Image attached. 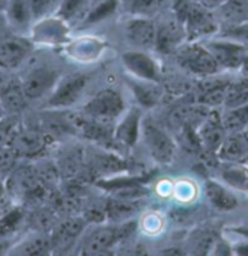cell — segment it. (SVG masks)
I'll return each mask as SVG.
<instances>
[{
	"mask_svg": "<svg viewBox=\"0 0 248 256\" xmlns=\"http://www.w3.org/2000/svg\"><path fill=\"white\" fill-rule=\"evenodd\" d=\"M8 30H9V26H8V22H6L5 12H0V34L8 32Z\"/></svg>",
	"mask_w": 248,
	"mask_h": 256,
	"instance_id": "obj_39",
	"label": "cell"
},
{
	"mask_svg": "<svg viewBox=\"0 0 248 256\" xmlns=\"http://www.w3.org/2000/svg\"><path fill=\"white\" fill-rule=\"evenodd\" d=\"M141 135L144 145L154 161L161 165H168L173 162L177 149L176 142L157 123H154L151 119H144L141 124Z\"/></svg>",
	"mask_w": 248,
	"mask_h": 256,
	"instance_id": "obj_3",
	"label": "cell"
},
{
	"mask_svg": "<svg viewBox=\"0 0 248 256\" xmlns=\"http://www.w3.org/2000/svg\"><path fill=\"white\" fill-rule=\"evenodd\" d=\"M244 104H248V80L245 77L234 82H229L223 102V106L226 108H238Z\"/></svg>",
	"mask_w": 248,
	"mask_h": 256,
	"instance_id": "obj_32",
	"label": "cell"
},
{
	"mask_svg": "<svg viewBox=\"0 0 248 256\" xmlns=\"http://www.w3.org/2000/svg\"><path fill=\"white\" fill-rule=\"evenodd\" d=\"M226 129L222 123V118L218 113H210L206 119H203L199 130H197V138L200 142V146L205 148L206 150H213L216 152L219 146L222 145L225 136H226Z\"/></svg>",
	"mask_w": 248,
	"mask_h": 256,
	"instance_id": "obj_15",
	"label": "cell"
},
{
	"mask_svg": "<svg viewBox=\"0 0 248 256\" xmlns=\"http://www.w3.org/2000/svg\"><path fill=\"white\" fill-rule=\"evenodd\" d=\"M60 2L61 0H29L35 22H40L42 19L50 18L51 14H55Z\"/></svg>",
	"mask_w": 248,
	"mask_h": 256,
	"instance_id": "obj_33",
	"label": "cell"
},
{
	"mask_svg": "<svg viewBox=\"0 0 248 256\" xmlns=\"http://www.w3.org/2000/svg\"><path fill=\"white\" fill-rule=\"evenodd\" d=\"M24 220V213L18 208L0 216V255L9 254L11 248L14 246V234L21 228Z\"/></svg>",
	"mask_w": 248,
	"mask_h": 256,
	"instance_id": "obj_24",
	"label": "cell"
},
{
	"mask_svg": "<svg viewBox=\"0 0 248 256\" xmlns=\"http://www.w3.org/2000/svg\"><path fill=\"white\" fill-rule=\"evenodd\" d=\"M28 97L19 80L0 82V108L9 114L21 113L27 106Z\"/></svg>",
	"mask_w": 248,
	"mask_h": 256,
	"instance_id": "obj_18",
	"label": "cell"
},
{
	"mask_svg": "<svg viewBox=\"0 0 248 256\" xmlns=\"http://www.w3.org/2000/svg\"><path fill=\"white\" fill-rule=\"evenodd\" d=\"M229 230L248 240V226H232V228H229Z\"/></svg>",
	"mask_w": 248,
	"mask_h": 256,
	"instance_id": "obj_37",
	"label": "cell"
},
{
	"mask_svg": "<svg viewBox=\"0 0 248 256\" xmlns=\"http://www.w3.org/2000/svg\"><path fill=\"white\" fill-rule=\"evenodd\" d=\"M32 42L15 32L0 34V70L15 71L21 67L32 52Z\"/></svg>",
	"mask_w": 248,
	"mask_h": 256,
	"instance_id": "obj_7",
	"label": "cell"
},
{
	"mask_svg": "<svg viewBox=\"0 0 248 256\" xmlns=\"http://www.w3.org/2000/svg\"><path fill=\"white\" fill-rule=\"evenodd\" d=\"M239 70H241V72H242V77H245L248 80V54L245 55V58H244V61H242Z\"/></svg>",
	"mask_w": 248,
	"mask_h": 256,
	"instance_id": "obj_40",
	"label": "cell"
},
{
	"mask_svg": "<svg viewBox=\"0 0 248 256\" xmlns=\"http://www.w3.org/2000/svg\"><path fill=\"white\" fill-rule=\"evenodd\" d=\"M232 249H234V254H236V255H248V240L245 239V242L236 244Z\"/></svg>",
	"mask_w": 248,
	"mask_h": 256,
	"instance_id": "obj_38",
	"label": "cell"
},
{
	"mask_svg": "<svg viewBox=\"0 0 248 256\" xmlns=\"http://www.w3.org/2000/svg\"><path fill=\"white\" fill-rule=\"evenodd\" d=\"M6 22L9 30L19 35H27L29 30L34 29V14L29 4V0H11L6 10Z\"/></svg>",
	"mask_w": 248,
	"mask_h": 256,
	"instance_id": "obj_14",
	"label": "cell"
},
{
	"mask_svg": "<svg viewBox=\"0 0 248 256\" xmlns=\"http://www.w3.org/2000/svg\"><path fill=\"white\" fill-rule=\"evenodd\" d=\"M124 97L113 88L100 90L83 108L84 116L105 124L119 119L124 114Z\"/></svg>",
	"mask_w": 248,
	"mask_h": 256,
	"instance_id": "obj_4",
	"label": "cell"
},
{
	"mask_svg": "<svg viewBox=\"0 0 248 256\" xmlns=\"http://www.w3.org/2000/svg\"><path fill=\"white\" fill-rule=\"evenodd\" d=\"M92 0H61L55 16L61 19L67 26L82 25L90 9Z\"/></svg>",
	"mask_w": 248,
	"mask_h": 256,
	"instance_id": "obj_22",
	"label": "cell"
},
{
	"mask_svg": "<svg viewBox=\"0 0 248 256\" xmlns=\"http://www.w3.org/2000/svg\"><path fill=\"white\" fill-rule=\"evenodd\" d=\"M186 38L184 28L177 19L168 20L161 25H157L155 50L161 54H171L181 46V42Z\"/></svg>",
	"mask_w": 248,
	"mask_h": 256,
	"instance_id": "obj_16",
	"label": "cell"
},
{
	"mask_svg": "<svg viewBox=\"0 0 248 256\" xmlns=\"http://www.w3.org/2000/svg\"><path fill=\"white\" fill-rule=\"evenodd\" d=\"M220 118H222V123L228 134L245 130L248 126V104L226 108L223 116H220Z\"/></svg>",
	"mask_w": 248,
	"mask_h": 256,
	"instance_id": "obj_30",
	"label": "cell"
},
{
	"mask_svg": "<svg viewBox=\"0 0 248 256\" xmlns=\"http://www.w3.org/2000/svg\"><path fill=\"white\" fill-rule=\"evenodd\" d=\"M105 207H106L108 220H110L112 223H124V222H129L137 214V212L139 210V202L138 200L110 197Z\"/></svg>",
	"mask_w": 248,
	"mask_h": 256,
	"instance_id": "obj_25",
	"label": "cell"
},
{
	"mask_svg": "<svg viewBox=\"0 0 248 256\" xmlns=\"http://www.w3.org/2000/svg\"><path fill=\"white\" fill-rule=\"evenodd\" d=\"M163 4V0H131L129 10L134 16L151 18L155 14Z\"/></svg>",
	"mask_w": 248,
	"mask_h": 256,
	"instance_id": "obj_34",
	"label": "cell"
},
{
	"mask_svg": "<svg viewBox=\"0 0 248 256\" xmlns=\"http://www.w3.org/2000/svg\"><path fill=\"white\" fill-rule=\"evenodd\" d=\"M53 252L51 238L42 233H32L24 238L21 242L15 243L9 254L12 255H45Z\"/></svg>",
	"mask_w": 248,
	"mask_h": 256,
	"instance_id": "obj_21",
	"label": "cell"
},
{
	"mask_svg": "<svg viewBox=\"0 0 248 256\" xmlns=\"http://www.w3.org/2000/svg\"><path fill=\"white\" fill-rule=\"evenodd\" d=\"M220 176L231 188L248 192V166L245 164H229L220 170Z\"/></svg>",
	"mask_w": 248,
	"mask_h": 256,
	"instance_id": "obj_27",
	"label": "cell"
},
{
	"mask_svg": "<svg viewBox=\"0 0 248 256\" xmlns=\"http://www.w3.org/2000/svg\"><path fill=\"white\" fill-rule=\"evenodd\" d=\"M216 156L222 162L245 164L248 162V134L245 130L226 134L222 145L216 150Z\"/></svg>",
	"mask_w": 248,
	"mask_h": 256,
	"instance_id": "obj_13",
	"label": "cell"
},
{
	"mask_svg": "<svg viewBox=\"0 0 248 256\" xmlns=\"http://www.w3.org/2000/svg\"><path fill=\"white\" fill-rule=\"evenodd\" d=\"M206 46L219 67L226 70H239L245 55L248 54L247 45L229 38L209 40Z\"/></svg>",
	"mask_w": 248,
	"mask_h": 256,
	"instance_id": "obj_9",
	"label": "cell"
},
{
	"mask_svg": "<svg viewBox=\"0 0 248 256\" xmlns=\"http://www.w3.org/2000/svg\"><path fill=\"white\" fill-rule=\"evenodd\" d=\"M118 8H119V0H92L90 9L80 26L87 28L100 24L102 20L115 14Z\"/></svg>",
	"mask_w": 248,
	"mask_h": 256,
	"instance_id": "obj_26",
	"label": "cell"
},
{
	"mask_svg": "<svg viewBox=\"0 0 248 256\" xmlns=\"http://www.w3.org/2000/svg\"><path fill=\"white\" fill-rule=\"evenodd\" d=\"M121 61L126 71L135 78L155 82H158L161 78V70L158 67V62L145 51H126L121 55Z\"/></svg>",
	"mask_w": 248,
	"mask_h": 256,
	"instance_id": "obj_10",
	"label": "cell"
},
{
	"mask_svg": "<svg viewBox=\"0 0 248 256\" xmlns=\"http://www.w3.org/2000/svg\"><path fill=\"white\" fill-rule=\"evenodd\" d=\"M60 77V71L48 64H41L31 68L21 80L28 100H40L44 97L47 98L54 90Z\"/></svg>",
	"mask_w": 248,
	"mask_h": 256,
	"instance_id": "obj_8",
	"label": "cell"
},
{
	"mask_svg": "<svg viewBox=\"0 0 248 256\" xmlns=\"http://www.w3.org/2000/svg\"><path fill=\"white\" fill-rule=\"evenodd\" d=\"M89 82L86 74H69L61 76L57 81L54 90L45 98V108L51 110H64L76 104Z\"/></svg>",
	"mask_w": 248,
	"mask_h": 256,
	"instance_id": "obj_6",
	"label": "cell"
},
{
	"mask_svg": "<svg viewBox=\"0 0 248 256\" xmlns=\"http://www.w3.org/2000/svg\"><path fill=\"white\" fill-rule=\"evenodd\" d=\"M11 0H0V12H5Z\"/></svg>",
	"mask_w": 248,
	"mask_h": 256,
	"instance_id": "obj_41",
	"label": "cell"
},
{
	"mask_svg": "<svg viewBox=\"0 0 248 256\" xmlns=\"http://www.w3.org/2000/svg\"><path fill=\"white\" fill-rule=\"evenodd\" d=\"M245 132H247V134H248V126H247V129H245Z\"/></svg>",
	"mask_w": 248,
	"mask_h": 256,
	"instance_id": "obj_42",
	"label": "cell"
},
{
	"mask_svg": "<svg viewBox=\"0 0 248 256\" xmlns=\"http://www.w3.org/2000/svg\"><path fill=\"white\" fill-rule=\"evenodd\" d=\"M19 156L11 145L0 146V176H9L14 171Z\"/></svg>",
	"mask_w": 248,
	"mask_h": 256,
	"instance_id": "obj_35",
	"label": "cell"
},
{
	"mask_svg": "<svg viewBox=\"0 0 248 256\" xmlns=\"http://www.w3.org/2000/svg\"><path fill=\"white\" fill-rule=\"evenodd\" d=\"M87 226L86 218H69L66 220L55 232V234L51 238L53 250L57 252H66L71 244L77 242V239L82 236L83 230Z\"/></svg>",
	"mask_w": 248,
	"mask_h": 256,
	"instance_id": "obj_19",
	"label": "cell"
},
{
	"mask_svg": "<svg viewBox=\"0 0 248 256\" xmlns=\"http://www.w3.org/2000/svg\"><path fill=\"white\" fill-rule=\"evenodd\" d=\"M171 8L176 19L184 28L186 38L190 42H196L207 35H213L218 30V25L212 12L197 4L194 0H174Z\"/></svg>",
	"mask_w": 248,
	"mask_h": 256,
	"instance_id": "obj_1",
	"label": "cell"
},
{
	"mask_svg": "<svg viewBox=\"0 0 248 256\" xmlns=\"http://www.w3.org/2000/svg\"><path fill=\"white\" fill-rule=\"evenodd\" d=\"M218 10L229 26L248 24V0H228Z\"/></svg>",
	"mask_w": 248,
	"mask_h": 256,
	"instance_id": "obj_28",
	"label": "cell"
},
{
	"mask_svg": "<svg viewBox=\"0 0 248 256\" xmlns=\"http://www.w3.org/2000/svg\"><path fill=\"white\" fill-rule=\"evenodd\" d=\"M137 223L124 222L113 223L110 226H97L90 230L79 246V254L82 255H103L110 252L119 242L125 240L135 229Z\"/></svg>",
	"mask_w": 248,
	"mask_h": 256,
	"instance_id": "obj_2",
	"label": "cell"
},
{
	"mask_svg": "<svg viewBox=\"0 0 248 256\" xmlns=\"http://www.w3.org/2000/svg\"><path fill=\"white\" fill-rule=\"evenodd\" d=\"M125 35L128 40L142 50H155L157 25L150 18L134 16L125 25Z\"/></svg>",
	"mask_w": 248,
	"mask_h": 256,
	"instance_id": "obj_12",
	"label": "cell"
},
{
	"mask_svg": "<svg viewBox=\"0 0 248 256\" xmlns=\"http://www.w3.org/2000/svg\"><path fill=\"white\" fill-rule=\"evenodd\" d=\"M9 145L14 148L18 156L34 158L45 149L47 139L38 130H21L15 134Z\"/></svg>",
	"mask_w": 248,
	"mask_h": 256,
	"instance_id": "obj_17",
	"label": "cell"
},
{
	"mask_svg": "<svg viewBox=\"0 0 248 256\" xmlns=\"http://www.w3.org/2000/svg\"><path fill=\"white\" fill-rule=\"evenodd\" d=\"M128 87L131 88L132 94L138 102V104L144 108H155L163 96V90L158 86V82L155 81H147L139 80V78H125Z\"/></svg>",
	"mask_w": 248,
	"mask_h": 256,
	"instance_id": "obj_20",
	"label": "cell"
},
{
	"mask_svg": "<svg viewBox=\"0 0 248 256\" xmlns=\"http://www.w3.org/2000/svg\"><path fill=\"white\" fill-rule=\"evenodd\" d=\"M141 124H142L141 110L138 108H129L125 114H122L118 124L115 126L112 132V139L125 148H132L137 145L141 135Z\"/></svg>",
	"mask_w": 248,
	"mask_h": 256,
	"instance_id": "obj_11",
	"label": "cell"
},
{
	"mask_svg": "<svg viewBox=\"0 0 248 256\" xmlns=\"http://www.w3.org/2000/svg\"><path fill=\"white\" fill-rule=\"evenodd\" d=\"M205 192L210 204L220 212H231L238 206V200L234 194L215 180H206Z\"/></svg>",
	"mask_w": 248,
	"mask_h": 256,
	"instance_id": "obj_23",
	"label": "cell"
},
{
	"mask_svg": "<svg viewBox=\"0 0 248 256\" xmlns=\"http://www.w3.org/2000/svg\"><path fill=\"white\" fill-rule=\"evenodd\" d=\"M9 181L12 184V190L19 194H28L37 187V176L34 170L19 168L9 174Z\"/></svg>",
	"mask_w": 248,
	"mask_h": 256,
	"instance_id": "obj_31",
	"label": "cell"
},
{
	"mask_svg": "<svg viewBox=\"0 0 248 256\" xmlns=\"http://www.w3.org/2000/svg\"><path fill=\"white\" fill-rule=\"evenodd\" d=\"M197 4L203 6L205 9H209V10H213V9H219L220 6L228 2V0H194Z\"/></svg>",
	"mask_w": 248,
	"mask_h": 256,
	"instance_id": "obj_36",
	"label": "cell"
},
{
	"mask_svg": "<svg viewBox=\"0 0 248 256\" xmlns=\"http://www.w3.org/2000/svg\"><path fill=\"white\" fill-rule=\"evenodd\" d=\"M177 64L197 77H210L220 70L206 45H200L197 42H190L177 50Z\"/></svg>",
	"mask_w": 248,
	"mask_h": 256,
	"instance_id": "obj_5",
	"label": "cell"
},
{
	"mask_svg": "<svg viewBox=\"0 0 248 256\" xmlns=\"http://www.w3.org/2000/svg\"><path fill=\"white\" fill-rule=\"evenodd\" d=\"M228 86H229V81L220 80H216L213 84H206L200 92L199 103L203 106H209V108L223 104Z\"/></svg>",
	"mask_w": 248,
	"mask_h": 256,
	"instance_id": "obj_29",
	"label": "cell"
}]
</instances>
